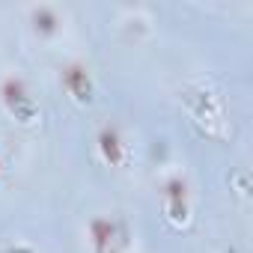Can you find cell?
<instances>
[{
	"mask_svg": "<svg viewBox=\"0 0 253 253\" xmlns=\"http://www.w3.org/2000/svg\"><path fill=\"white\" fill-rule=\"evenodd\" d=\"M0 95H3V104H6V110H9V113L18 119V122H33V119H36L39 107H36L33 95L27 92V86H24L18 78H9L3 86H0Z\"/></svg>",
	"mask_w": 253,
	"mask_h": 253,
	"instance_id": "1",
	"label": "cell"
},
{
	"mask_svg": "<svg viewBox=\"0 0 253 253\" xmlns=\"http://www.w3.org/2000/svg\"><path fill=\"white\" fill-rule=\"evenodd\" d=\"M89 235H92V247L95 253H119L128 241V229L119 220H107V217H98L92 220L89 226Z\"/></svg>",
	"mask_w": 253,
	"mask_h": 253,
	"instance_id": "2",
	"label": "cell"
},
{
	"mask_svg": "<svg viewBox=\"0 0 253 253\" xmlns=\"http://www.w3.org/2000/svg\"><path fill=\"white\" fill-rule=\"evenodd\" d=\"M188 101H191L194 116L209 125V131H214V125L223 122V104H220V98L211 89H197V92L188 95Z\"/></svg>",
	"mask_w": 253,
	"mask_h": 253,
	"instance_id": "3",
	"label": "cell"
},
{
	"mask_svg": "<svg viewBox=\"0 0 253 253\" xmlns=\"http://www.w3.org/2000/svg\"><path fill=\"white\" fill-rule=\"evenodd\" d=\"M164 211L176 226L188 223V185H185V179L176 176L164 185Z\"/></svg>",
	"mask_w": 253,
	"mask_h": 253,
	"instance_id": "4",
	"label": "cell"
},
{
	"mask_svg": "<svg viewBox=\"0 0 253 253\" xmlns=\"http://www.w3.org/2000/svg\"><path fill=\"white\" fill-rule=\"evenodd\" d=\"M63 84H66V89L78 98V101H89L92 98V81H89V75H86V69L84 66H69L66 72H63Z\"/></svg>",
	"mask_w": 253,
	"mask_h": 253,
	"instance_id": "5",
	"label": "cell"
},
{
	"mask_svg": "<svg viewBox=\"0 0 253 253\" xmlns=\"http://www.w3.org/2000/svg\"><path fill=\"white\" fill-rule=\"evenodd\" d=\"M98 149H101L104 161H110V164H122L125 161V149H122V140H119L116 128H104L98 134Z\"/></svg>",
	"mask_w": 253,
	"mask_h": 253,
	"instance_id": "6",
	"label": "cell"
},
{
	"mask_svg": "<svg viewBox=\"0 0 253 253\" xmlns=\"http://www.w3.org/2000/svg\"><path fill=\"white\" fill-rule=\"evenodd\" d=\"M33 18H36V27H39L42 33H51V30L57 27V15H54V9H48V6L33 9Z\"/></svg>",
	"mask_w": 253,
	"mask_h": 253,
	"instance_id": "7",
	"label": "cell"
},
{
	"mask_svg": "<svg viewBox=\"0 0 253 253\" xmlns=\"http://www.w3.org/2000/svg\"><path fill=\"white\" fill-rule=\"evenodd\" d=\"M9 253H33V250H27V247H12Z\"/></svg>",
	"mask_w": 253,
	"mask_h": 253,
	"instance_id": "8",
	"label": "cell"
}]
</instances>
